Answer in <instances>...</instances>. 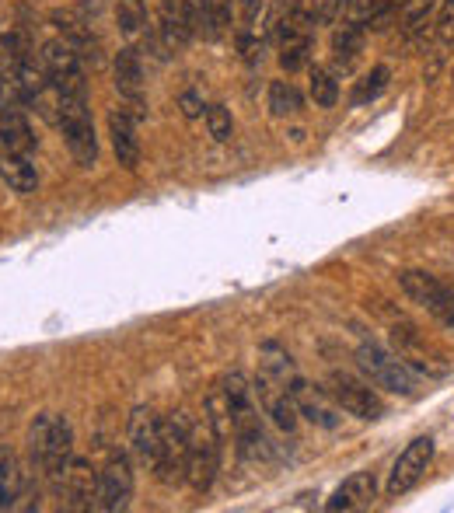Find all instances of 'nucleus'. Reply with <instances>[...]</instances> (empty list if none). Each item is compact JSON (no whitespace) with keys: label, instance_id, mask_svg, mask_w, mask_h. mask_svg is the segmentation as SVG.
Listing matches in <instances>:
<instances>
[{"label":"nucleus","instance_id":"nucleus-12","mask_svg":"<svg viewBox=\"0 0 454 513\" xmlns=\"http://www.w3.org/2000/svg\"><path fill=\"white\" fill-rule=\"evenodd\" d=\"M287 388H290V395H294V405H297V412H301V419H308L311 426H318V430H336V426L343 423V409L332 402L325 388L308 384L301 374L290 377Z\"/></svg>","mask_w":454,"mask_h":513},{"label":"nucleus","instance_id":"nucleus-20","mask_svg":"<svg viewBox=\"0 0 454 513\" xmlns=\"http://www.w3.org/2000/svg\"><path fill=\"white\" fill-rule=\"evenodd\" d=\"M158 39L168 53H179L193 42V28H189L186 14H182L179 0H161L158 7Z\"/></svg>","mask_w":454,"mask_h":513},{"label":"nucleus","instance_id":"nucleus-8","mask_svg":"<svg viewBox=\"0 0 454 513\" xmlns=\"http://www.w3.org/2000/svg\"><path fill=\"white\" fill-rule=\"evenodd\" d=\"M39 63L46 67L49 81H53V91H88V81H84V67H81V49L70 39H49L42 42Z\"/></svg>","mask_w":454,"mask_h":513},{"label":"nucleus","instance_id":"nucleus-17","mask_svg":"<svg viewBox=\"0 0 454 513\" xmlns=\"http://www.w3.org/2000/svg\"><path fill=\"white\" fill-rule=\"evenodd\" d=\"M109 137H112V154H116L119 168L137 171L140 168V137H137V123H133V116L126 109H112Z\"/></svg>","mask_w":454,"mask_h":513},{"label":"nucleus","instance_id":"nucleus-26","mask_svg":"<svg viewBox=\"0 0 454 513\" xmlns=\"http://www.w3.org/2000/svg\"><path fill=\"white\" fill-rule=\"evenodd\" d=\"M21 489V472H18V458L7 444H0V510L14 507Z\"/></svg>","mask_w":454,"mask_h":513},{"label":"nucleus","instance_id":"nucleus-7","mask_svg":"<svg viewBox=\"0 0 454 513\" xmlns=\"http://www.w3.org/2000/svg\"><path fill=\"white\" fill-rule=\"evenodd\" d=\"M399 287L409 301L420 304L427 315H434L444 329L454 332V290L448 287V283H441L437 276L423 273V269H406V273H399Z\"/></svg>","mask_w":454,"mask_h":513},{"label":"nucleus","instance_id":"nucleus-15","mask_svg":"<svg viewBox=\"0 0 454 513\" xmlns=\"http://www.w3.org/2000/svg\"><path fill=\"white\" fill-rule=\"evenodd\" d=\"M70 510H98V468L88 458H74L63 475Z\"/></svg>","mask_w":454,"mask_h":513},{"label":"nucleus","instance_id":"nucleus-14","mask_svg":"<svg viewBox=\"0 0 454 513\" xmlns=\"http://www.w3.org/2000/svg\"><path fill=\"white\" fill-rule=\"evenodd\" d=\"M126 440H130V451L140 465L154 468L158 458V444H161V416L151 405H137L130 412V423H126Z\"/></svg>","mask_w":454,"mask_h":513},{"label":"nucleus","instance_id":"nucleus-38","mask_svg":"<svg viewBox=\"0 0 454 513\" xmlns=\"http://www.w3.org/2000/svg\"><path fill=\"white\" fill-rule=\"evenodd\" d=\"M437 35H441L444 42L454 39V0L441 7V18H437Z\"/></svg>","mask_w":454,"mask_h":513},{"label":"nucleus","instance_id":"nucleus-30","mask_svg":"<svg viewBox=\"0 0 454 513\" xmlns=\"http://www.w3.org/2000/svg\"><path fill=\"white\" fill-rule=\"evenodd\" d=\"M388 88V67H374L371 74H364L357 81V88H353V105H367L374 102V98H381V91Z\"/></svg>","mask_w":454,"mask_h":513},{"label":"nucleus","instance_id":"nucleus-23","mask_svg":"<svg viewBox=\"0 0 454 513\" xmlns=\"http://www.w3.org/2000/svg\"><path fill=\"white\" fill-rule=\"evenodd\" d=\"M203 419H207L210 430L217 433L221 447L231 444V440H234V423H231V405H227L221 384H214V388L207 391V402H203Z\"/></svg>","mask_w":454,"mask_h":513},{"label":"nucleus","instance_id":"nucleus-31","mask_svg":"<svg viewBox=\"0 0 454 513\" xmlns=\"http://www.w3.org/2000/svg\"><path fill=\"white\" fill-rule=\"evenodd\" d=\"M49 430H53V412H39L32 419V430H28V454H32L35 465H42V454L49 444Z\"/></svg>","mask_w":454,"mask_h":513},{"label":"nucleus","instance_id":"nucleus-16","mask_svg":"<svg viewBox=\"0 0 454 513\" xmlns=\"http://www.w3.org/2000/svg\"><path fill=\"white\" fill-rule=\"evenodd\" d=\"M70 461H74V426H70L67 416H53V430H49V444H46V454H42L39 468L49 479L63 482Z\"/></svg>","mask_w":454,"mask_h":513},{"label":"nucleus","instance_id":"nucleus-19","mask_svg":"<svg viewBox=\"0 0 454 513\" xmlns=\"http://www.w3.org/2000/svg\"><path fill=\"white\" fill-rule=\"evenodd\" d=\"M0 147L7 154H25V158L39 151V140L21 109H0Z\"/></svg>","mask_w":454,"mask_h":513},{"label":"nucleus","instance_id":"nucleus-4","mask_svg":"<svg viewBox=\"0 0 454 513\" xmlns=\"http://www.w3.org/2000/svg\"><path fill=\"white\" fill-rule=\"evenodd\" d=\"M189 419L182 412L161 419V444L158 458H154V475L161 486H179L186 482V465H189Z\"/></svg>","mask_w":454,"mask_h":513},{"label":"nucleus","instance_id":"nucleus-5","mask_svg":"<svg viewBox=\"0 0 454 513\" xmlns=\"http://www.w3.org/2000/svg\"><path fill=\"white\" fill-rule=\"evenodd\" d=\"M325 391H329V398L346 412V416L367 419V423L385 416V398L378 395V388H371L367 377L346 374V370H332V374L325 377Z\"/></svg>","mask_w":454,"mask_h":513},{"label":"nucleus","instance_id":"nucleus-25","mask_svg":"<svg viewBox=\"0 0 454 513\" xmlns=\"http://www.w3.org/2000/svg\"><path fill=\"white\" fill-rule=\"evenodd\" d=\"M360 46H364V28L353 25V21H346V25H339L336 32H332V60H336L339 67H350V63L357 60Z\"/></svg>","mask_w":454,"mask_h":513},{"label":"nucleus","instance_id":"nucleus-2","mask_svg":"<svg viewBox=\"0 0 454 513\" xmlns=\"http://www.w3.org/2000/svg\"><path fill=\"white\" fill-rule=\"evenodd\" d=\"M357 367L374 388L392 391L399 398H413L420 391V374L395 353L392 346H381V342H360L357 346Z\"/></svg>","mask_w":454,"mask_h":513},{"label":"nucleus","instance_id":"nucleus-28","mask_svg":"<svg viewBox=\"0 0 454 513\" xmlns=\"http://www.w3.org/2000/svg\"><path fill=\"white\" fill-rule=\"evenodd\" d=\"M116 21H119V32H123L126 39L144 35L147 32V0H119Z\"/></svg>","mask_w":454,"mask_h":513},{"label":"nucleus","instance_id":"nucleus-27","mask_svg":"<svg viewBox=\"0 0 454 513\" xmlns=\"http://www.w3.org/2000/svg\"><path fill=\"white\" fill-rule=\"evenodd\" d=\"M301 91L294 88L290 81H273L269 84V112L276 119H287V116H297L301 112Z\"/></svg>","mask_w":454,"mask_h":513},{"label":"nucleus","instance_id":"nucleus-18","mask_svg":"<svg viewBox=\"0 0 454 513\" xmlns=\"http://www.w3.org/2000/svg\"><path fill=\"white\" fill-rule=\"evenodd\" d=\"M378 500V479L371 472H353L350 479H343V486L332 493V500L325 503V510L339 513V510H367Z\"/></svg>","mask_w":454,"mask_h":513},{"label":"nucleus","instance_id":"nucleus-11","mask_svg":"<svg viewBox=\"0 0 454 513\" xmlns=\"http://www.w3.org/2000/svg\"><path fill=\"white\" fill-rule=\"evenodd\" d=\"M252 388H255V402H259L262 416H266L280 433H294L297 423H301V412H297L294 395H290L287 384L259 370V377L252 381Z\"/></svg>","mask_w":454,"mask_h":513},{"label":"nucleus","instance_id":"nucleus-42","mask_svg":"<svg viewBox=\"0 0 454 513\" xmlns=\"http://www.w3.org/2000/svg\"><path fill=\"white\" fill-rule=\"evenodd\" d=\"M451 290H454V287H451Z\"/></svg>","mask_w":454,"mask_h":513},{"label":"nucleus","instance_id":"nucleus-1","mask_svg":"<svg viewBox=\"0 0 454 513\" xmlns=\"http://www.w3.org/2000/svg\"><path fill=\"white\" fill-rule=\"evenodd\" d=\"M221 391L231 405V423H234V447H238L241 461H266L273 458V444H269L266 430H262L259 402H255V388L241 370H227L221 377Z\"/></svg>","mask_w":454,"mask_h":513},{"label":"nucleus","instance_id":"nucleus-9","mask_svg":"<svg viewBox=\"0 0 454 513\" xmlns=\"http://www.w3.org/2000/svg\"><path fill=\"white\" fill-rule=\"evenodd\" d=\"M392 349L416 370V374H423V377H444L451 370V363L444 360V356L427 342V336H423V332L416 329V325H409V322H395L392 325Z\"/></svg>","mask_w":454,"mask_h":513},{"label":"nucleus","instance_id":"nucleus-10","mask_svg":"<svg viewBox=\"0 0 454 513\" xmlns=\"http://www.w3.org/2000/svg\"><path fill=\"white\" fill-rule=\"evenodd\" d=\"M434 437H416L406 451L395 458L392 472H388V496H406L423 482L427 468L434 465Z\"/></svg>","mask_w":454,"mask_h":513},{"label":"nucleus","instance_id":"nucleus-21","mask_svg":"<svg viewBox=\"0 0 454 513\" xmlns=\"http://www.w3.org/2000/svg\"><path fill=\"white\" fill-rule=\"evenodd\" d=\"M116 91L133 105H140V98H144V63L133 46L116 53Z\"/></svg>","mask_w":454,"mask_h":513},{"label":"nucleus","instance_id":"nucleus-40","mask_svg":"<svg viewBox=\"0 0 454 513\" xmlns=\"http://www.w3.org/2000/svg\"><path fill=\"white\" fill-rule=\"evenodd\" d=\"M0 109H4V81H0Z\"/></svg>","mask_w":454,"mask_h":513},{"label":"nucleus","instance_id":"nucleus-34","mask_svg":"<svg viewBox=\"0 0 454 513\" xmlns=\"http://www.w3.org/2000/svg\"><path fill=\"white\" fill-rule=\"evenodd\" d=\"M207 130H210V137H214L217 144H227V140L234 137L231 109H224V105H210V109H207Z\"/></svg>","mask_w":454,"mask_h":513},{"label":"nucleus","instance_id":"nucleus-35","mask_svg":"<svg viewBox=\"0 0 454 513\" xmlns=\"http://www.w3.org/2000/svg\"><path fill=\"white\" fill-rule=\"evenodd\" d=\"M311 56V39H294L280 46V67L283 70H301Z\"/></svg>","mask_w":454,"mask_h":513},{"label":"nucleus","instance_id":"nucleus-33","mask_svg":"<svg viewBox=\"0 0 454 513\" xmlns=\"http://www.w3.org/2000/svg\"><path fill=\"white\" fill-rule=\"evenodd\" d=\"M262 49H266V35L262 28H238V53L245 63H259L262 60Z\"/></svg>","mask_w":454,"mask_h":513},{"label":"nucleus","instance_id":"nucleus-6","mask_svg":"<svg viewBox=\"0 0 454 513\" xmlns=\"http://www.w3.org/2000/svg\"><path fill=\"white\" fill-rule=\"evenodd\" d=\"M221 440L210 430V423H196L189 430V465H186V482L193 493H210L217 482V472H221Z\"/></svg>","mask_w":454,"mask_h":513},{"label":"nucleus","instance_id":"nucleus-13","mask_svg":"<svg viewBox=\"0 0 454 513\" xmlns=\"http://www.w3.org/2000/svg\"><path fill=\"white\" fill-rule=\"evenodd\" d=\"M133 500V468L126 454H109V461L98 472V510L116 513L126 510Z\"/></svg>","mask_w":454,"mask_h":513},{"label":"nucleus","instance_id":"nucleus-36","mask_svg":"<svg viewBox=\"0 0 454 513\" xmlns=\"http://www.w3.org/2000/svg\"><path fill=\"white\" fill-rule=\"evenodd\" d=\"M193 35H207V4L210 0H179Z\"/></svg>","mask_w":454,"mask_h":513},{"label":"nucleus","instance_id":"nucleus-32","mask_svg":"<svg viewBox=\"0 0 454 513\" xmlns=\"http://www.w3.org/2000/svg\"><path fill=\"white\" fill-rule=\"evenodd\" d=\"M234 21V7L231 0H210L207 4V39H221Z\"/></svg>","mask_w":454,"mask_h":513},{"label":"nucleus","instance_id":"nucleus-24","mask_svg":"<svg viewBox=\"0 0 454 513\" xmlns=\"http://www.w3.org/2000/svg\"><path fill=\"white\" fill-rule=\"evenodd\" d=\"M259 370L269 377H276V381H283V384H290V377L297 374L294 356H290L283 346H276V342H262L259 346Z\"/></svg>","mask_w":454,"mask_h":513},{"label":"nucleus","instance_id":"nucleus-29","mask_svg":"<svg viewBox=\"0 0 454 513\" xmlns=\"http://www.w3.org/2000/svg\"><path fill=\"white\" fill-rule=\"evenodd\" d=\"M308 91H311V102H315L318 109H332V105L339 102V84H336V74H332V70H325V67H315V70H311V84H308Z\"/></svg>","mask_w":454,"mask_h":513},{"label":"nucleus","instance_id":"nucleus-22","mask_svg":"<svg viewBox=\"0 0 454 513\" xmlns=\"http://www.w3.org/2000/svg\"><path fill=\"white\" fill-rule=\"evenodd\" d=\"M0 178L7 182V189L21 192V196H32L39 189V168L25 154H0Z\"/></svg>","mask_w":454,"mask_h":513},{"label":"nucleus","instance_id":"nucleus-3","mask_svg":"<svg viewBox=\"0 0 454 513\" xmlns=\"http://www.w3.org/2000/svg\"><path fill=\"white\" fill-rule=\"evenodd\" d=\"M56 126L63 130L70 154L77 165L91 168L98 161V137L95 119H91L88 91H60L56 95Z\"/></svg>","mask_w":454,"mask_h":513},{"label":"nucleus","instance_id":"nucleus-39","mask_svg":"<svg viewBox=\"0 0 454 513\" xmlns=\"http://www.w3.org/2000/svg\"><path fill=\"white\" fill-rule=\"evenodd\" d=\"M179 105H182V116H186V119H196V116H203V98L196 95V91H182Z\"/></svg>","mask_w":454,"mask_h":513},{"label":"nucleus","instance_id":"nucleus-41","mask_svg":"<svg viewBox=\"0 0 454 513\" xmlns=\"http://www.w3.org/2000/svg\"><path fill=\"white\" fill-rule=\"evenodd\" d=\"M427 4H437V0H427Z\"/></svg>","mask_w":454,"mask_h":513},{"label":"nucleus","instance_id":"nucleus-37","mask_svg":"<svg viewBox=\"0 0 454 513\" xmlns=\"http://www.w3.org/2000/svg\"><path fill=\"white\" fill-rule=\"evenodd\" d=\"M238 7H241V25L238 28H255V25H259L262 0H238Z\"/></svg>","mask_w":454,"mask_h":513}]
</instances>
